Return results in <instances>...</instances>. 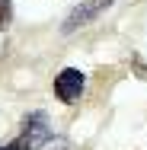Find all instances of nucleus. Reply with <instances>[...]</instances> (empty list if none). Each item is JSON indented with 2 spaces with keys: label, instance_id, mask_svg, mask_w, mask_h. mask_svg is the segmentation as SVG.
<instances>
[{
  "label": "nucleus",
  "instance_id": "7ed1b4c3",
  "mask_svg": "<svg viewBox=\"0 0 147 150\" xmlns=\"http://www.w3.org/2000/svg\"><path fill=\"white\" fill-rule=\"evenodd\" d=\"M115 0H80L70 13H67V19H64V26L61 29L64 32H74V29H80V26H87V23H93L106 6H112Z\"/></svg>",
  "mask_w": 147,
  "mask_h": 150
},
{
  "label": "nucleus",
  "instance_id": "f03ea898",
  "mask_svg": "<svg viewBox=\"0 0 147 150\" xmlns=\"http://www.w3.org/2000/svg\"><path fill=\"white\" fill-rule=\"evenodd\" d=\"M83 86H87V77L77 67H64L58 77H55V96H58L64 105H74L83 96Z\"/></svg>",
  "mask_w": 147,
  "mask_h": 150
},
{
  "label": "nucleus",
  "instance_id": "20e7f679",
  "mask_svg": "<svg viewBox=\"0 0 147 150\" xmlns=\"http://www.w3.org/2000/svg\"><path fill=\"white\" fill-rule=\"evenodd\" d=\"M13 23V3L10 0H0V29H6Z\"/></svg>",
  "mask_w": 147,
  "mask_h": 150
},
{
  "label": "nucleus",
  "instance_id": "f257e3e1",
  "mask_svg": "<svg viewBox=\"0 0 147 150\" xmlns=\"http://www.w3.org/2000/svg\"><path fill=\"white\" fill-rule=\"evenodd\" d=\"M48 141H51L48 115H45V112H32V115L23 118V134H19L13 144L0 147V150H38L42 144H48Z\"/></svg>",
  "mask_w": 147,
  "mask_h": 150
}]
</instances>
